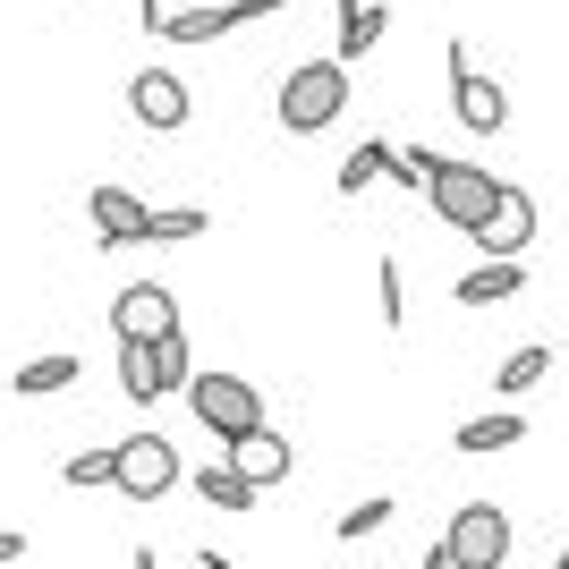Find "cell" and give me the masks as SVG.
<instances>
[{
    "mask_svg": "<svg viewBox=\"0 0 569 569\" xmlns=\"http://www.w3.org/2000/svg\"><path fill=\"white\" fill-rule=\"evenodd\" d=\"M221 468H230V476H247L256 493H263V485H281V476H289V433H272V426L238 433V442H230V459H221Z\"/></svg>",
    "mask_w": 569,
    "mask_h": 569,
    "instance_id": "obj_12",
    "label": "cell"
},
{
    "mask_svg": "<svg viewBox=\"0 0 569 569\" xmlns=\"http://www.w3.org/2000/svg\"><path fill=\"white\" fill-rule=\"evenodd\" d=\"M391 153H400L391 137H366V144L349 153V162H340V196H366V188L382 179V170H391Z\"/></svg>",
    "mask_w": 569,
    "mask_h": 569,
    "instance_id": "obj_18",
    "label": "cell"
},
{
    "mask_svg": "<svg viewBox=\"0 0 569 569\" xmlns=\"http://www.w3.org/2000/svg\"><path fill=\"white\" fill-rule=\"evenodd\" d=\"M468 238L485 247V263H519V247L536 238V196L501 179V188H493V204H485V221H476Z\"/></svg>",
    "mask_w": 569,
    "mask_h": 569,
    "instance_id": "obj_8",
    "label": "cell"
},
{
    "mask_svg": "<svg viewBox=\"0 0 569 569\" xmlns=\"http://www.w3.org/2000/svg\"><path fill=\"white\" fill-rule=\"evenodd\" d=\"M442 552H451V569H501L510 561V519H501L493 501H468L442 527Z\"/></svg>",
    "mask_w": 569,
    "mask_h": 569,
    "instance_id": "obj_7",
    "label": "cell"
},
{
    "mask_svg": "<svg viewBox=\"0 0 569 569\" xmlns=\"http://www.w3.org/2000/svg\"><path fill=\"white\" fill-rule=\"evenodd\" d=\"M188 417L204 433H221V451H230L238 433L263 426V391L247 375H188Z\"/></svg>",
    "mask_w": 569,
    "mask_h": 569,
    "instance_id": "obj_2",
    "label": "cell"
},
{
    "mask_svg": "<svg viewBox=\"0 0 569 569\" xmlns=\"http://www.w3.org/2000/svg\"><path fill=\"white\" fill-rule=\"evenodd\" d=\"M382 527H391V493L357 501V510H340V545H357V536H382Z\"/></svg>",
    "mask_w": 569,
    "mask_h": 569,
    "instance_id": "obj_23",
    "label": "cell"
},
{
    "mask_svg": "<svg viewBox=\"0 0 569 569\" xmlns=\"http://www.w3.org/2000/svg\"><path fill=\"white\" fill-rule=\"evenodd\" d=\"M144 34H162V43H221V34H230V0H204V9H162V18L144 26Z\"/></svg>",
    "mask_w": 569,
    "mask_h": 569,
    "instance_id": "obj_13",
    "label": "cell"
},
{
    "mask_svg": "<svg viewBox=\"0 0 569 569\" xmlns=\"http://www.w3.org/2000/svg\"><path fill=\"white\" fill-rule=\"evenodd\" d=\"M60 485H77V493H86V485H111V451H77L69 468H60Z\"/></svg>",
    "mask_w": 569,
    "mask_h": 569,
    "instance_id": "obj_24",
    "label": "cell"
},
{
    "mask_svg": "<svg viewBox=\"0 0 569 569\" xmlns=\"http://www.w3.org/2000/svg\"><path fill=\"white\" fill-rule=\"evenodd\" d=\"M519 289H527L519 263H476L468 281H459V307H501V298H519Z\"/></svg>",
    "mask_w": 569,
    "mask_h": 569,
    "instance_id": "obj_16",
    "label": "cell"
},
{
    "mask_svg": "<svg viewBox=\"0 0 569 569\" xmlns=\"http://www.w3.org/2000/svg\"><path fill=\"white\" fill-rule=\"evenodd\" d=\"M86 213H94V247H144V213L128 188H86Z\"/></svg>",
    "mask_w": 569,
    "mask_h": 569,
    "instance_id": "obj_11",
    "label": "cell"
},
{
    "mask_svg": "<svg viewBox=\"0 0 569 569\" xmlns=\"http://www.w3.org/2000/svg\"><path fill=\"white\" fill-rule=\"evenodd\" d=\"M552 569H569V545H561V552H552Z\"/></svg>",
    "mask_w": 569,
    "mask_h": 569,
    "instance_id": "obj_30",
    "label": "cell"
},
{
    "mask_svg": "<svg viewBox=\"0 0 569 569\" xmlns=\"http://www.w3.org/2000/svg\"><path fill=\"white\" fill-rule=\"evenodd\" d=\"M340 111H349V69L340 60H298L281 77V128L289 137H323Z\"/></svg>",
    "mask_w": 569,
    "mask_h": 569,
    "instance_id": "obj_1",
    "label": "cell"
},
{
    "mask_svg": "<svg viewBox=\"0 0 569 569\" xmlns=\"http://www.w3.org/2000/svg\"><path fill=\"white\" fill-rule=\"evenodd\" d=\"M128 111H137L144 128H162V137H170V128H188V111H196L188 77H179V69H137V77H128Z\"/></svg>",
    "mask_w": 569,
    "mask_h": 569,
    "instance_id": "obj_10",
    "label": "cell"
},
{
    "mask_svg": "<svg viewBox=\"0 0 569 569\" xmlns=\"http://www.w3.org/2000/svg\"><path fill=\"white\" fill-rule=\"evenodd\" d=\"M196 375V357H188V332H170V340H144V349H119V391L137 408L170 400V391H188Z\"/></svg>",
    "mask_w": 569,
    "mask_h": 569,
    "instance_id": "obj_3",
    "label": "cell"
},
{
    "mask_svg": "<svg viewBox=\"0 0 569 569\" xmlns=\"http://www.w3.org/2000/svg\"><path fill=\"white\" fill-rule=\"evenodd\" d=\"M196 493H204V501H213V510H256V485H247V476H230V468H221V459H213V468H204V476H196Z\"/></svg>",
    "mask_w": 569,
    "mask_h": 569,
    "instance_id": "obj_21",
    "label": "cell"
},
{
    "mask_svg": "<svg viewBox=\"0 0 569 569\" xmlns=\"http://www.w3.org/2000/svg\"><path fill=\"white\" fill-rule=\"evenodd\" d=\"M18 552H26V536H18V527H0V561H18Z\"/></svg>",
    "mask_w": 569,
    "mask_h": 569,
    "instance_id": "obj_25",
    "label": "cell"
},
{
    "mask_svg": "<svg viewBox=\"0 0 569 569\" xmlns=\"http://www.w3.org/2000/svg\"><path fill=\"white\" fill-rule=\"evenodd\" d=\"M382 26H391V9H382V0H340V69H349V60H366V51L382 43Z\"/></svg>",
    "mask_w": 569,
    "mask_h": 569,
    "instance_id": "obj_14",
    "label": "cell"
},
{
    "mask_svg": "<svg viewBox=\"0 0 569 569\" xmlns=\"http://www.w3.org/2000/svg\"><path fill=\"white\" fill-rule=\"evenodd\" d=\"M179 332V298H170V281H128L111 298V340L119 349H144V340H170Z\"/></svg>",
    "mask_w": 569,
    "mask_h": 569,
    "instance_id": "obj_5",
    "label": "cell"
},
{
    "mask_svg": "<svg viewBox=\"0 0 569 569\" xmlns=\"http://www.w3.org/2000/svg\"><path fill=\"white\" fill-rule=\"evenodd\" d=\"M510 442H527V417H468V426H459V451H468V459L510 451Z\"/></svg>",
    "mask_w": 569,
    "mask_h": 569,
    "instance_id": "obj_19",
    "label": "cell"
},
{
    "mask_svg": "<svg viewBox=\"0 0 569 569\" xmlns=\"http://www.w3.org/2000/svg\"><path fill=\"white\" fill-rule=\"evenodd\" d=\"M162 9H204V0H162Z\"/></svg>",
    "mask_w": 569,
    "mask_h": 569,
    "instance_id": "obj_28",
    "label": "cell"
},
{
    "mask_svg": "<svg viewBox=\"0 0 569 569\" xmlns=\"http://www.w3.org/2000/svg\"><path fill=\"white\" fill-rule=\"evenodd\" d=\"M69 382H77V357L69 349L26 357V366H18V400H51V391H69Z\"/></svg>",
    "mask_w": 569,
    "mask_h": 569,
    "instance_id": "obj_17",
    "label": "cell"
},
{
    "mask_svg": "<svg viewBox=\"0 0 569 569\" xmlns=\"http://www.w3.org/2000/svg\"><path fill=\"white\" fill-rule=\"evenodd\" d=\"M179 451H170V433H128V442H111V485L128 501H162L170 485H179Z\"/></svg>",
    "mask_w": 569,
    "mask_h": 569,
    "instance_id": "obj_4",
    "label": "cell"
},
{
    "mask_svg": "<svg viewBox=\"0 0 569 569\" xmlns=\"http://www.w3.org/2000/svg\"><path fill=\"white\" fill-rule=\"evenodd\" d=\"M493 170H476V162H433V179H426V196H433V213L451 221V230H476L485 221V204H493Z\"/></svg>",
    "mask_w": 569,
    "mask_h": 569,
    "instance_id": "obj_9",
    "label": "cell"
},
{
    "mask_svg": "<svg viewBox=\"0 0 569 569\" xmlns=\"http://www.w3.org/2000/svg\"><path fill=\"white\" fill-rule=\"evenodd\" d=\"M375 307H382V323H391V332L408 323V281H400V263H391V256L375 263Z\"/></svg>",
    "mask_w": 569,
    "mask_h": 569,
    "instance_id": "obj_22",
    "label": "cell"
},
{
    "mask_svg": "<svg viewBox=\"0 0 569 569\" xmlns=\"http://www.w3.org/2000/svg\"><path fill=\"white\" fill-rule=\"evenodd\" d=\"M417 569H451V552H442V545H426V561H417Z\"/></svg>",
    "mask_w": 569,
    "mask_h": 569,
    "instance_id": "obj_26",
    "label": "cell"
},
{
    "mask_svg": "<svg viewBox=\"0 0 569 569\" xmlns=\"http://www.w3.org/2000/svg\"><path fill=\"white\" fill-rule=\"evenodd\" d=\"M137 569H153V545H144V552H137Z\"/></svg>",
    "mask_w": 569,
    "mask_h": 569,
    "instance_id": "obj_29",
    "label": "cell"
},
{
    "mask_svg": "<svg viewBox=\"0 0 569 569\" xmlns=\"http://www.w3.org/2000/svg\"><path fill=\"white\" fill-rule=\"evenodd\" d=\"M196 561H204V569H238V561H230V552H196Z\"/></svg>",
    "mask_w": 569,
    "mask_h": 569,
    "instance_id": "obj_27",
    "label": "cell"
},
{
    "mask_svg": "<svg viewBox=\"0 0 569 569\" xmlns=\"http://www.w3.org/2000/svg\"><path fill=\"white\" fill-rule=\"evenodd\" d=\"M442 69H451V111H459V128H468V137H501V128H510V94H501L493 77H476L468 43L442 51Z\"/></svg>",
    "mask_w": 569,
    "mask_h": 569,
    "instance_id": "obj_6",
    "label": "cell"
},
{
    "mask_svg": "<svg viewBox=\"0 0 569 569\" xmlns=\"http://www.w3.org/2000/svg\"><path fill=\"white\" fill-rule=\"evenodd\" d=\"M545 375H552V349H545V340H527V349H510L493 366V391H501V400H519V391H536Z\"/></svg>",
    "mask_w": 569,
    "mask_h": 569,
    "instance_id": "obj_15",
    "label": "cell"
},
{
    "mask_svg": "<svg viewBox=\"0 0 569 569\" xmlns=\"http://www.w3.org/2000/svg\"><path fill=\"white\" fill-rule=\"evenodd\" d=\"M204 221L196 204H170V213H144V247H188V238H204Z\"/></svg>",
    "mask_w": 569,
    "mask_h": 569,
    "instance_id": "obj_20",
    "label": "cell"
}]
</instances>
